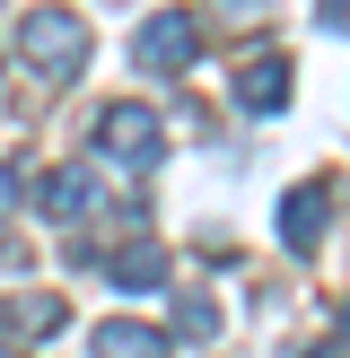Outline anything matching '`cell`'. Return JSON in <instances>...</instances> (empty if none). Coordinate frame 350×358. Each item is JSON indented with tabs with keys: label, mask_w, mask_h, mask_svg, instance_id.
<instances>
[{
	"label": "cell",
	"mask_w": 350,
	"mask_h": 358,
	"mask_svg": "<svg viewBox=\"0 0 350 358\" xmlns=\"http://www.w3.org/2000/svg\"><path fill=\"white\" fill-rule=\"evenodd\" d=\"M97 271L114 280V289H167V280H175V271H167V245H149V236H132V245H114V254H105Z\"/></svg>",
	"instance_id": "8"
},
{
	"label": "cell",
	"mask_w": 350,
	"mask_h": 358,
	"mask_svg": "<svg viewBox=\"0 0 350 358\" xmlns=\"http://www.w3.org/2000/svg\"><path fill=\"white\" fill-rule=\"evenodd\" d=\"M0 358H18V350H9V341H0Z\"/></svg>",
	"instance_id": "15"
},
{
	"label": "cell",
	"mask_w": 350,
	"mask_h": 358,
	"mask_svg": "<svg viewBox=\"0 0 350 358\" xmlns=\"http://www.w3.org/2000/svg\"><path fill=\"white\" fill-rule=\"evenodd\" d=\"M307 358H350V332H342V341H332V350H307Z\"/></svg>",
	"instance_id": "13"
},
{
	"label": "cell",
	"mask_w": 350,
	"mask_h": 358,
	"mask_svg": "<svg viewBox=\"0 0 350 358\" xmlns=\"http://www.w3.org/2000/svg\"><path fill=\"white\" fill-rule=\"evenodd\" d=\"M88 350L97 358H175V341L158 324H140V315H105V324L88 332Z\"/></svg>",
	"instance_id": "5"
},
{
	"label": "cell",
	"mask_w": 350,
	"mask_h": 358,
	"mask_svg": "<svg viewBox=\"0 0 350 358\" xmlns=\"http://www.w3.org/2000/svg\"><path fill=\"white\" fill-rule=\"evenodd\" d=\"M210 9H219L227 27H262V17H272V0H210Z\"/></svg>",
	"instance_id": "11"
},
{
	"label": "cell",
	"mask_w": 350,
	"mask_h": 358,
	"mask_svg": "<svg viewBox=\"0 0 350 358\" xmlns=\"http://www.w3.org/2000/svg\"><path fill=\"white\" fill-rule=\"evenodd\" d=\"M35 201H44V219H88L97 210V166H52V175H35Z\"/></svg>",
	"instance_id": "7"
},
{
	"label": "cell",
	"mask_w": 350,
	"mask_h": 358,
	"mask_svg": "<svg viewBox=\"0 0 350 358\" xmlns=\"http://www.w3.org/2000/svg\"><path fill=\"white\" fill-rule=\"evenodd\" d=\"M132 62H140V70H158V79L192 70V62H202V17H192V9H158V17H140Z\"/></svg>",
	"instance_id": "3"
},
{
	"label": "cell",
	"mask_w": 350,
	"mask_h": 358,
	"mask_svg": "<svg viewBox=\"0 0 350 358\" xmlns=\"http://www.w3.org/2000/svg\"><path fill=\"white\" fill-rule=\"evenodd\" d=\"M175 324H184V341H219V306H210V289H184V297H175Z\"/></svg>",
	"instance_id": "10"
},
{
	"label": "cell",
	"mask_w": 350,
	"mask_h": 358,
	"mask_svg": "<svg viewBox=\"0 0 350 358\" xmlns=\"http://www.w3.org/2000/svg\"><path fill=\"white\" fill-rule=\"evenodd\" d=\"M97 157L122 166V175H149L158 157H167V122H158L149 105H132V96L105 105V114H97Z\"/></svg>",
	"instance_id": "2"
},
{
	"label": "cell",
	"mask_w": 350,
	"mask_h": 358,
	"mask_svg": "<svg viewBox=\"0 0 350 358\" xmlns=\"http://www.w3.org/2000/svg\"><path fill=\"white\" fill-rule=\"evenodd\" d=\"M324 219H332L324 184H298V192H280V245H289V254H315V245H324Z\"/></svg>",
	"instance_id": "6"
},
{
	"label": "cell",
	"mask_w": 350,
	"mask_h": 358,
	"mask_svg": "<svg viewBox=\"0 0 350 358\" xmlns=\"http://www.w3.org/2000/svg\"><path fill=\"white\" fill-rule=\"evenodd\" d=\"M18 62H27L44 87H70L88 70V17L79 9H27L18 17Z\"/></svg>",
	"instance_id": "1"
},
{
	"label": "cell",
	"mask_w": 350,
	"mask_h": 358,
	"mask_svg": "<svg viewBox=\"0 0 350 358\" xmlns=\"http://www.w3.org/2000/svg\"><path fill=\"white\" fill-rule=\"evenodd\" d=\"M289 87H298L289 52H245V70H237V105H245V114H280Z\"/></svg>",
	"instance_id": "4"
},
{
	"label": "cell",
	"mask_w": 350,
	"mask_h": 358,
	"mask_svg": "<svg viewBox=\"0 0 350 358\" xmlns=\"http://www.w3.org/2000/svg\"><path fill=\"white\" fill-rule=\"evenodd\" d=\"M315 27H332V35H350V0H315Z\"/></svg>",
	"instance_id": "12"
},
{
	"label": "cell",
	"mask_w": 350,
	"mask_h": 358,
	"mask_svg": "<svg viewBox=\"0 0 350 358\" xmlns=\"http://www.w3.org/2000/svg\"><path fill=\"white\" fill-rule=\"evenodd\" d=\"M0 262H9V227H0Z\"/></svg>",
	"instance_id": "14"
},
{
	"label": "cell",
	"mask_w": 350,
	"mask_h": 358,
	"mask_svg": "<svg viewBox=\"0 0 350 358\" xmlns=\"http://www.w3.org/2000/svg\"><path fill=\"white\" fill-rule=\"evenodd\" d=\"M0 324H9L18 341H52V332L70 324V297H62V289H27V297L0 306Z\"/></svg>",
	"instance_id": "9"
}]
</instances>
